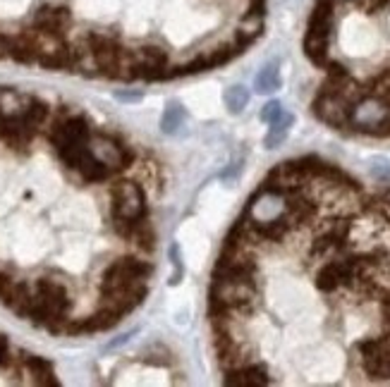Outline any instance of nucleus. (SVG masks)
<instances>
[{"mask_svg":"<svg viewBox=\"0 0 390 387\" xmlns=\"http://www.w3.org/2000/svg\"><path fill=\"white\" fill-rule=\"evenodd\" d=\"M72 299L65 282L55 278H38L34 282V294L31 304L27 308L24 318L31 321L38 328H46L48 333L60 335L65 333V325L70 321Z\"/></svg>","mask_w":390,"mask_h":387,"instance_id":"1","label":"nucleus"},{"mask_svg":"<svg viewBox=\"0 0 390 387\" xmlns=\"http://www.w3.org/2000/svg\"><path fill=\"white\" fill-rule=\"evenodd\" d=\"M333 24H336V0H316L304 33V55L311 65L323 67L331 60L328 48H331Z\"/></svg>","mask_w":390,"mask_h":387,"instance_id":"2","label":"nucleus"},{"mask_svg":"<svg viewBox=\"0 0 390 387\" xmlns=\"http://www.w3.org/2000/svg\"><path fill=\"white\" fill-rule=\"evenodd\" d=\"M110 194V220H125V222H137L142 218H147V196L144 189L135 182H113L108 189Z\"/></svg>","mask_w":390,"mask_h":387,"instance_id":"3","label":"nucleus"},{"mask_svg":"<svg viewBox=\"0 0 390 387\" xmlns=\"http://www.w3.org/2000/svg\"><path fill=\"white\" fill-rule=\"evenodd\" d=\"M361 368L371 380H390V333L357 342Z\"/></svg>","mask_w":390,"mask_h":387,"instance_id":"4","label":"nucleus"},{"mask_svg":"<svg viewBox=\"0 0 390 387\" xmlns=\"http://www.w3.org/2000/svg\"><path fill=\"white\" fill-rule=\"evenodd\" d=\"M89 146H91V151L96 153V158L113 170V175L135 162V151H132L130 146H122L118 142H113L110 137H103V134H91Z\"/></svg>","mask_w":390,"mask_h":387,"instance_id":"5","label":"nucleus"},{"mask_svg":"<svg viewBox=\"0 0 390 387\" xmlns=\"http://www.w3.org/2000/svg\"><path fill=\"white\" fill-rule=\"evenodd\" d=\"M225 385H235V387H261L271 383L269 368L264 363H237V366L227 368L225 371Z\"/></svg>","mask_w":390,"mask_h":387,"instance_id":"6","label":"nucleus"},{"mask_svg":"<svg viewBox=\"0 0 390 387\" xmlns=\"http://www.w3.org/2000/svg\"><path fill=\"white\" fill-rule=\"evenodd\" d=\"M347 234H350V222L338 220L336 225H331L323 234L316 237L311 254L314 256H326V254H340L347 246Z\"/></svg>","mask_w":390,"mask_h":387,"instance_id":"7","label":"nucleus"},{"mask_svg":"<svg viewBox=\"0 0 390 387\" xmlns=\"http://www.w3.org/2000/svg\"><path fill=\"white\" fill-rule=\"evenodd\" d=\"M22 366L27 368V373L31 375L36 385H58L55 378V368L48 358L36 356V354H22Z\"/></svg>","mask_w":390,"mask_h":387,"instance_id":"8","label":"nucleus"},{"mask_svg":"<svg viewBox=\"0 0 390 387\" xmlns=\"http://www.w3.org/2000/svg\"><path fill=\"white\" fill-rule=\"evenodd\" d=\"M269 134H266V139H264V144H266V149H278L283 142L287 139V134H290V129H292L294 125V115L292 113H287V110H283L280 115L276 117L273 122H269Z\"/></svg>","mask_w":390,"mask_h":387,"instance_id":"9","label":"nucleus"},{"mask_svg":"<svg viewBox=\"0 0 390 387\" xmlns=\"http://www.w3.org/2000/svg\"><path fill=\"white\" fill-rule=\"evenodd\" d=\"M130 242L135 244L139 251H144V254H153L156 251V242H158V237H156L153 225L149 222V215L142 218V220H137V225L132 227Z\"/></svg>","mask_w":390,"mask_h":387,"instance_id":"10","label":"nucleus"},{"mask_svg":"<svg viewBox=\"0 0 390 387\" xmlns=\"http://www.w3.org/2000/svg\"><path fill=\"white\" fill-rule=\"evenodd\" d=\"M254 89L259 93H273L280 89V70H278V63H269L261 67V72L254 79Z\"/></svg>","mask_w":390,"mask_h":387,"instance_id":"11","label":"nucleus"},{"mask_svg":"<svg viewBox=\"0 0 390 387\" xmlns=\"http://www.w3.org/2000/svg\"><path fill=\"white\" fill-rule=\"evenodd\" d=\"M249 98H252V93H249L247 86H242V84H235V86H230L225 91V96H223V100H225V108L230 115H239L244 108L249 105Z\"/></svg>","mask_w":390,"mask_h":387,"instance_id":"12","label":"nucleus"},{"mask_svg":"<svg viewBox=\"0 0 390 387\" xmlns=\"http://www.w3.org/2000/svg\"><path fill=\"white\" fill-rule=\"evenodd\" d=\"M185 108H182L180 103H168V108L163 110V117H160V129H163L165 134H175L177 129L182 127V122H185Z\"/></svg>","mask_w":390,"mask_h":387,"instance_id":"13","label":"nucleus"},{"mask_svg":"<svg viewBox=\"0 0 390 387\" xmlns=\"http://www.w3.org/2000/svg\"><path fill=\"white\" fill-rule=\"evenodd\" d=\"M283 105H280V100H269V103L264 105V108H261V113H259V120L261 122H266V125H269V122H273L276 120L278 115L283 113Z\"/></svg>","mask_w":390,"mask_h":387,"instance_id":"14","label":"nucleus"},{"mask_svg":"<svg viewBox=\"0 0 390 387\" xmlns=\"http://www.w3.org/2000/svg\"><path fill=\"white\" fill-rule=\"evenodd\" d=\"M13 363V349H10V342L5 335H0V368H8Z\"/></svg>","mask_w":390,"mask_h":387,"instance_id":"15","label":"nucleus"},{"mask_svg":"<svg viewBox=\"0 0 390 387\" xmlns=\"http://www.w3.org/2000/svg\"><path fill=\"white\" fill-rule=\"evenodd\" d=\"M170 256H172V266H175V275H172L170 284H177L182 278V263H180V254H177V246H172L170 249Z\"/></svg>","mask_w":390,"mask_h":387,"instance_id":"16","label":"nucleus"},{"mask_svg":"<svg viewBox=\"0 0 390 387\" xmlns=\"http://www.w3.org/2000/svg\"><path fill=\"white\" fill-rule=\"evenodd\" d=\"M366 5H369V13H376V10L390 8V0H366Z\"/></svg>","mask_w":390,"mask_h":387,"instance_id":"17","label":"nucleus"},{"mask_svg":"<svg viewBox=\"0 0 390 387\" xmlns=\"http://www.w3.org/2000/svg\"><path fill=\"white\" fill-rule=\"evenodd\" d=\"M3 120H5V113H3V105H0V125H3Z\"/></svg>","mask_w":390,"mask_h":387,"instance_id":"18","label":"nucleus"}]
</instances>
